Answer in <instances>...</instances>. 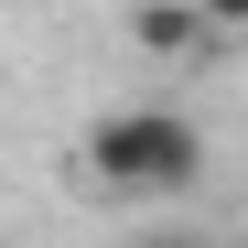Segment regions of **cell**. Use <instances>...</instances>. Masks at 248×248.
Here are the masks:
<instances>
[{"label": "cell", "instance_id": "1", "mask_svg": "<svg viewBox=\"0 0 248 248\" xmlns=\"http://www.w3.org/2000/svg\"><path fill=\"white\" fill-rule=\"evenodd\" d=\"M194 173H205V140L184 108H108L87 130V184L119 205H173Z\"/></svg>", "mask_w": 248, "mask_h": 248}, {"label": "cell", "instance_id": "2", "mask_svg": "<svg viewBox=\"0 0 248 248\" xmlns=\"http://www.w3.org/2000/svg\"><path fill=\"white\" fill-rule=\"evenodd\" d=\"M184 11H194L205 32H248V0H184Z\"/></svg>", "mask_w": 248, "mask_h": 248}, {"label": "cell", "instance_id": "3", "mask_svg": "<svg viewBox=\"0 0 248 248\" xmlns=\"http://www.w3.org/2000/svg\"><path fill=\"white\" fill-rule=\"evenodd\" d=\"M130 248H205V237H184V227H151V237H130Z\"/></svg>", "mask_w": 248, "mask_h": 248}]
</instances>
